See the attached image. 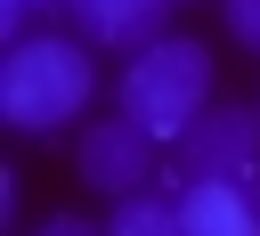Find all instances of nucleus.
I'll return each mask as SVG.
<instances>
[{"label": "nucleus", "instance_id": "obj_1", "mask_svg": "<svg viewBox=\"0 0 260 236\" xmlns=\"http://www.w3.org/2000/svg\"><path fill=\"white\" fill-rule=\"evenodd\" d=\"M98 73H89V49L65 41V33H16L8 57H0V122L41 138V130H65L81 106H89Z\"/></svg>", "mask_w": 260, "mask_h": 236}, {"label": "nucleus", "instance_id": "obj_2", "mask_svg": "<svg viewBox=\"0 0 260 236\" xmlns=\"http://www.w3.org/2000/svg\"><path fill=\"white\" fill-rule=\"evenodd\" d=\"M122 114L146 138H187L211 114V49L179 41V33H162L154 49H138L130 73H122Z\"/></svg>", "mask_w": 260, "mask_h": 236}, {"label": "nucleus", "instance_id": "obj_3", "mask_svg": "<svg viewBox=\"0 0 260 236\" xmlns=\"http://www.w3.org/2000/svg\"><path fill=\"white\" fill-rule=\"evenodd\" d=\"M179 163H187V179L252 187V179H260V114H252V106H211V114L179 138Z\"/></svg>", "mask_w": 260, "mask_h": 236}, {"label": "nucleus", "instance_id": "obj_4", "mask_svg": "<svg viewBox=\"0 0 260 236\" xmlns=\"http://www.w3.org/2000/svg\"><path fill=\"white\" fill-rule=\"evenodd\" d=\"M73 163H81L89 187H106V195L122 203V195H146V179H154V138H146L130 114H114V122H89V130H81V155H73Z\"/></svg>", "mask_w": 260, "mask_h": 236}, {"label": "nucleus", "instance_id": "obj_5", "mask_svg": "<svg viewBox=\"0 0 260 236\" xmlns=\"http://www.w3.org/2000/svg\"><path fill=\"white\" fill-rule=\"evenodd\" d=\"M179 228H187V236H260V203H252V187L187 179V195H179Z\"/></svg>", "mask_w": 260, "mask_h": 236}, {"label": "nucleus", "instance_id": "obj_6", "mask_svg": "<svg viewBox=\"0 0 260 236\" xmlns=\"http://www.w3.org/2000/svg\"><path fill=\"white\" fill-rule=\"evenodd\" d=\"M73 16H81V33L89 41H106V49H154L162 41V16H171V0H73Z\"/></svg>", "mask_w": 260, "mask_h": 236}, {"label": "nucleus", "instance_id": "obj_7", "mask_svg": "<svg viewBox=\"0 0 260 236\" xmlns=\"http://www.w3.org/2000/svg\"><path fill=\"white\" fill-rule=\"evenodd\" d=\"M106 236H187V228H179V203L122 195V203H114V220H106Z\"/></svg>", "mask_w": 260, "mask_h": 236}, {"label": "nucleus", "instance_id": "obj_8", "mask_svg": "<svg viewBox=\"0 0 260 236\" xmlns=\"http://www.w3.org/2000/svg\"><path fill=\"white\" fill-rule=\"evenodd\" d=\"M219 8H228V33L260 57V0H219Z\"/></svg>", "mask_w": 260, "mask_h": 236}, {"label": "nucleus", "instance_id": "obj_9", "mask_svg": "<svg viewBox=\"0 0 260 236\" xmlns=\"http://www.w3.org/2000/svg\"><path fill=\"white\" fill-rule=\"evenodd\" d=\"M32 236H106V228H98V220H81V212H57V220H41Z\"/></svg>", "mask_w": 260, "mask_h": 236}, {"label": "nucleus", "instance_id": "obj_10", "mask_svg": "<svg viewBox=\"0 0 260 236\" xmlns=\"http://www.w3.org/2000/svg\"><path fill=\"white\" fill-rule=\"evenodd\" d=\"M8 8H41V0H8Z\"/></svg>", "mask_w": 260, "mask_h": 236}]
</instances>
